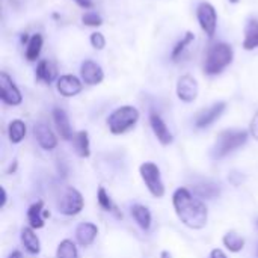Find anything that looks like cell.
Here are the masks:
<instances>
[{
    "instance_id": "1",
    "label": "cell",
    "mask_w": 258,
    "mask_h": 258,
    "mask_svg": "<svg viewBox=\"0 0 258 258\" xmlns=\"http://www.w3.org/2000/svg\"><path fill=\"white\" fill-rule=\"evenodd\" d=\"M172 204L178 219L192 230H201L207 224L209 212L206 204L195 198L186 187H180L174 192Z\"/></svg>"
},
{
    "instance_id": "2",
    "label": "cell",
    "mask_w": 258,
    "mask_h": 258,
    "mask_svg": "<svg viewBox=\"0 0 258 258\" xmlns=\"http://www.w3.org/2000/svg\"><path fill=\"white\" fill-rule=\"evenodd\" d=\"M234 59V50L227 42H218L213 47H210L206 62H204V73L207 76H218L221 74L227 67L231 65Z\"/></svg>"
},
{
    "instance_id": "3",
    "label": "cell",
    "mask_w": 258,
    "mask_h": 258,
    "mask_svg": "<svg viewBox=\"0 0 258 258\" xmlns=\"http://www.w3.org/2000/svg\"><path fill=\"white\" fill-rule=\"evenodd\" d=\"M248 141V132L246 130H224L218 135L216 142L212 148V157L213 159H224L230 153L236 151L237 148L243 147Z\"/></svg>"
},
{
    "instance_id": "4",
    "label": "cell",
    "mask_w": 258,
    "mask_h": 258,
    "mask_svg": "<svg viewBox=\"0 0 258 258\" xmlns=\"http://www.w3.org/2000/svg\"><path fill=\"white\" fill-rule=\"evenodd\" d=\"M139 121V110L133 106H121L107 118V127L112 135H122L133 128Z\"/></svg>"
},
{
    "instance_id": "5",
    "label": "cell",
    "mask_w": 258,
    "mask_h": 258,
    "mask_svg": "<svg viewBox=\"0 0 258 258\" xmlns=\"http://www.w3.org/2000/svg\"><path fill=\"white\" fill-rule=\"evenodd\" d=\"M139 174H141V178L144 180L147 189L150 190V194L153 197L162 198L165 195V184L162 181L160 169L156 163H153V162L142 163L139 168Z\"/></svg>"
},
{
    "instance_id": "6",
    "label": "cell",
    "mask_w": 258,
    "mask_h": 258,
    "mask_svg": "<svg viewBox=\"0 0 258 258\" xmlns=\"http://www.w3.org/2000/svg\"><path fill=\"white\" fill-rule=\"evenodd\" d=\"M197 20L203 32L209 38H213L218 29V14L215 6L209 2H201L197 6Z\"/></svg>"
},
{
    "instance_id": "7",
    "label": "cell",
    "mask_w": 258,
    "mask_h": 258,
    "mask_svg": "<svg viewBox=\"0 0 258 258\" xmlns=\"http://www.w3.org/2000/svg\"><path fill=\"white\" fill-rule=\"evenodd\" d=\"M85 201L82 194L74 187H67L57 203V209L65 216H74L79 215L83 210Z\"/></svg>"
},
{
    "instance_id": "8",
    "label": "cell",
    "mask_w": 258,
    "mask_h": 258,
    "mask_svg": "<svg viewBox=\"0 0 258 258\" xmlns=\"http://www.w3.org/2000/svg\"><path fill=\"white\" fill-rule=\"evenodd\" d=\"M0 98L8 106H18L23 101V95L18 86L5 71L0 73Z\"/></svg>"
},
{
    "instance_id": "9",
    "label": "cell",
    "mask_w": 258,
    "mask_h": 258,
    "mask_svg": "<svg viewBox=\"0 0 258 258\" xmlns=\"http://www.w3.org/2000/svg\"><path fill=\"white\" fill-rule=\"evenodd\" d=\"M225 109H227V103L225 101H218V103H213L212 106L203 109L195 116V127L197 128L210 127L216 119L221 118V115L225 112Z\"/></svg>"
},
{
    "instance_id": "10",
    "label": "cell",
    "mask_w": 258,
    "mask_h": 258,
    "mask_svg": "<svg viewBox=\"0 0 258 258\" xmlns=\"http://www.w3.org/2000/svg\"><path fill=\"white\" fill-rule=\"evenodd\" d=\"M198 92H200L198 82L192 76L184 74V76L178 77V80H177V97L181 101H184V103L195 101L198 97Z\"/></svg>"
},
{
    "instance_id": "11",
    "label": "cell",
    "mask_w": 258,
    "mask_h": 258,
    "mask_svg": "<svg viewBox=\"0 0 258 258\" xmlns=\"http://www.w3.org/2000/svg\"><path fill=\"white\" fill-rule=\"evenodd\" d=\"M80 76H82V80L89 85V86H94V85H100L104 79V73H103V68L91 60V59H86L85 62H82L80 65Z\"/></svg>"
},
{
    "instance_id": "12",
    "label": "cell",
    "mask_w": 258,
    "mask_h": 258,
    "mask_svg": "<svg viewBox=\"0 0 258 258\" xmlns=\"http://www.w3.org/2000/svg\"><path fill=\"white\" fill-rule=\"evenodd\" d=\"M33 136L38 142V145L42 148V150H54L56 145H57V138L56 135L51 132V128L48 125H45L44 122H38L35 127H33Z\"/></svg>"
},
{
    "instance_id": "13",
    "label": "cell",
    "mask_w": 258,
    "mask_h": 258,
    "mask_svg": "<svg viewBox=\"0 0 258 258\" xmlns=\"http://www.w3.org/2000/svg\"><path fill=\"white\" fill-rule=\"evenodd\" d=\"M56 88H57V92L63 97H76L77 94L82 92L83 83L76 76L65 74L56 80Z\"/></svg>"
},
{
    "instance_id": "14",
    "label": "cell",
    "mask_w": 258,
    "mask_h": 258,
    "mask_svg": "<svg viewBox=\"0 0 258 258\" xmlns=\"http://www.w3.org/2000/svg\"><path fill=\"white\" fill-rule=\"evenodd\" d=\"M150 125L162 145H169L172 142V133L169 132L166 122L162 119V116L159 113H156V112L150 113Z\"/></svg>"
},
{
    "instance_id": "15",
    "label": "cell",
    "mask_w": 258,
    "mask_h": 258,
    "mask_svg": "<svg viewBox=\"0 0 258 258\" xmlns=\"http://www.w3.org/2000/svg\"><path fill=\"white\" fill-rule=\"evenodd\" d=\"M53 121H54V125H56L60 138L65 139V141H71L74 135H73L71 124H70L67 112L63 109H60V107L53 109Z\"/></svg>"
},
{
    "instance_id": "16",
    "label": "cell",
    "mask_w": 258,
    "mask_h": 258,
    "mask_svg": "<svg viewBox=\"0 0 258 258\" xmlns=\"http://www.w3.org/2000/svg\"><path fill=\"white\" fill-rule=\"evenodd\" d=\"M97 234H98V228L91 222H82L76 228V240L80 246H91L97 239Z\"/></svg>"
},
{
    "instance_id": "17",
    "label": "cell",
    "mask_w": 258,
    "mask_h": 258,
    "mask_svg": "<svg viewBox=\"0 0 258 258\" xmlns=\"http://www.w3.org/2000/svg\"><path fill=\"white\" fill-rule=\"evenodd\" d=\"M35 76H36V80H39V82H42L45 85H50L57 79V68H56V65L53 62H50L47 59H42L36 65Z\"/></svg>"
},
{
    "instance_id": "18",
    "label": "cell",
    "mask_w": 258,
    "mask_h": 258,
    "mask_svg": "<svg viewBox=\"0 0 258 258\" xmlns=\"http://www.w3.org/2000/svg\"><path fill=\"white\" fill-rule=\"evenodd\" d=\"M50 216L48 212L44 210V203L42 201H36L35 204H32L27 210V221L30 224V228H42L45 225V218Z\"/></svg>"
},
{
    "instance_id": "19",
    "label": "cell",
    "mask_w": 258,
    "mask_h": 258,
    "mask_svg": "<svg viewBox=\"0 0 258 258\" xmlns=\"http://www.w3.org/2000/svg\"><path fill=\"white\" fill-rule=\"evenodd\" d=\"M243 48L246 51L258 48V20L251 18L245 26V38H243Z\"/></svg>"
},
{
    "instance_id": "20",
    "label": "cell",
    "mask_w": 258,
    "mask_h": 258,
    "mask_svg": "<svg viewBox=\"0 0 258 258\" xmlns=\"http://www.w3.org/2000/svg\"><path fill=\"white\" fill-rule=\"evenodd\" d=\"M21 243H23L24 249L32 255H36L41 251V243H39V239L35 234L33 228H23L21 230Z\"/></svg>"
},
{
    "instance_id": "21",
    "label": "cell",
    "mask_w": 258,
    "mask_h": 258,
    "mask_svg": "<svg viewBox=\"0 0 258 258\" xmlns=\"http://www.w3.org/2000/svg\"><path fill=\"white\" fill-rule=\"evenodd\" d=\"M73 145H74V150H76V153L80 156V157H83V159H86V157H89L91 156V147H89V135H88V132L86 130H80V132H77L74 136H73Z\"/></svg>"
},
{
    "instance_id": "22",
    "label": "cell",
    "mask_w": 258,
    "mask_h": 258,
    "mask_svg": "<svg viewBox=\"0 0 258 258\" xmlns=\"http://www.w3.org/2000/svg\"><path fill=\"white\" fill-rule=\"evenodd\" d=\"M194 192L198 198H206V200H212L216 198L221 194V187L219 184L213 183V181H201L198 184L194 186Z\"/></svg>"
},
{
    "instance_id": "23",
    "label": "cell",
    "mask_w": 258,
    "mask_h": 258,
    "mask_svg": "<svg viewBox=\"0 0 258 258\" xmlns=\"http://www.w3.org/2000/svg\"><path fill=\"white\" fill-rule=\"evenodd\" d=\"M132 216L142 230H145V231L150 230L153 218H151V212L145 206H141V204L133 206L132 207Z\"/></svg>"
},
{
    "instance_id": "24",
    "label": "cell",
    "mask_w": 258,
    "mask_h": 258,
    "mask_svg": "<svg viewBox=\"0 0 258 258\" xmlns=\"http://www.w3.org/2000/svg\"><path fill=\"white\" fill-rule=\"evenodd\" d=\"M42 42H44V39L39 33H35L30 36L27 47H26V59L29 62H35L39 57L41 50H42Z\"/></svg>"
},
{
    "instance_id": "25",
    "label": "cell",
    "mask_w": 258,
    "mask_h": 258,
    "mask_svg": "<svg viewBox=\"0 0 258 258\" xmlns=\"http://www.w3.org/2000/svg\"><path fill=\"white\" fill-rule=\"evenodd\" d=\"M194 41H195V33L190 32V30H187V32L184 33V36L175 44V47H174L172 51H171V59H172V62H178V60L181 59L184 50H186Z\"/></svg>"
},
{
    "instance_id": "26",
    "label": "cell",
    "mask_w": 258,
    "mask_h": 258,
    "mask_svg": "<svg viewBox=\"0 0 258 258\" xmlns=\"http://www.w3.org/2000/svg\"><path fill=\"white\" fill-rule=\"evenodd\" d=\"M8 136L12 144H20L26 136V124L21 119H14L9 122Z\"/></svg>"
},
{
    "instance_id": "27",
    "label": "cell",
    "mask_w": 258,
    "mask_h": 258,
    "mask_svg": "<svg viewBox=\"0 0 258 258\" xmlns=\"http://www.w3.org/2000/svg\"><path fill=\"white\" fill-rule=\"evenodd\" d=\"M97 201H98V204H100V207L103 210L113 213L116 218H122V215L118 212V207L115 206V203L112 201V198L109 197V194L104 190V187H100L98 189V192H97Z\"/></svg>"
},
{
    "instance_id": "28",
    "label": "cell",
    "mask_w": 258,
    "mask_h": 258,
    "mask_svg": "<svg viewBox=\"0 0 258 258\" xmlns=\"http://www.w3.org/2000/svg\"><path fill=\"white\" fill-rule=\"evenodd\" d=\"M224 245L227 246V249H230L231 252H240L245 248V239L237 234L236 231H230L224 236L222 239Z\"/></svg>"
},
{
    "instance_id": "29",
    "label": "cell",
    "mask_w": 258,
    "mask_h": 258,
    "mask_svg": "<svg viewBox=\"0 0 258 258\" xmlns=\"http://www.w3.org/2000/svg\"><path fill=\"white\" fill-rule=\"evenodd\" d=\"M56 258H79L77 246L74 245V242L68 239L62 240L56 249Z\"/></svg>"
},
{
    "instance_id": "30",
    "label": "cell",
    "mask_w": 258,
    "mask_h": 258,
    "mask_svg": "<svg viewBox=\"0 0 258 258\" xmlns=\"http://www.w3.org/2000/svg\"><path fill=\"white\" fill-rule=\"evenodd\" d=\"M82 23H83L85 26H89V27H98V26L103 24V18H101L97 12L89 11V12H85V14L82 15Z\"/></svg>"
},
{
    "instance_id": "31",
    "label": "cell",
    "mask_w": 258,
    "mask_h": 258,
    "mask_svg": "<svg viewBox=\"0 0 258 258\" xmlns=\"http://www.w3.org/2000/svg\"><path fill=\"white\" fill-rule=\"evenodd\" d=\"M89 41H91V45H92L95 50H103V48L106 47V38H104V35L100 33V32H94V33L91 35Z\"/></svg>"
},
{
    "instance_id": "32",
    "label": "cell",
    "mask_w": 258,
    "mask_h": 258,
    "mask_svg": "<svg viewBox=\"0 0 258 258\" xmlns=\"http://www.w3.org/2000/svg\"><path fill=\"white\" fill-rule=\"evenodd\" d=\"M249 133H251V136L258 141V110L257 113L252 116V119H251V124H249Z\"/></svg>"
},
{
    "instance_id": "33",
    "label": "cell",
    "mask_w": 258,
    "mask_h": 258,
    "mask_svg": "<svg viewBox=\"0 0 258 258\" xmlns=\"http://www.w3.org/2000/svg\"><path fill=\"white\" fill-rule=\"evenodd\" d=\"M80 8H83V9H91L92 6H94V3H92V0H74Z\"/></svg>"
},
{
    "instance_id": "34",
    "label": "cell",
    "mask_w": 258,
    "mask_h": 258,
    "mask_svg": "<svg viewBox=\"0 0 258 258\" xmlns=\"http://www.w3.org/2000/svg\"><path fill=\"white\" fill-rule=\"evenodd\" d=\"M212 258H227L225 252L222 249H213L212 251Z\"/></svg>"
},
{
    "instance_id": "35",
    "label": "cell",
    "mask_w": 258,
    "mask_h": 258,
    "mask_svg": "<svg viewBox=\"0 0 258 258\" xmlns=\"http://www.w3.org/2000/svg\"><path fill=\"white\" fill-rule=\"evenodd\" d=\"M6 201H8V195H6V190H5V187H2V203H0V209H5V206H6Z\"/></svg>"
},
{
    "instance_id": "36",
    "label": "cell",
    "mask_w": 258,
    "mask_h": 258,
    "mask_svg": "<svg viewBox=\"0 0 258 258\" xmlns=\"http://www.w3.org/2000/svg\"><path fill=\"white\" fill-rule=\"evenodd\" d=\"M8 258H21V252H20V251H14V252L9 254V257Z\"/></svg>"
},
{
    "instance_id": "37",
    "label": "cell",
    "mask_w": 258,
    "mask_h": 258,
    "mask_svg": "<svg viewBox=\"0 0 258 258\" xmlns=\"http://www.w3.org/2000/svg\"><path fill=\"white\" fill-rule=\"evenodd\" d=\"M160 258H172V255H171V252H169V251H162Z\"/></svg>"
},
{
    "instance_id": "38",
    "label": "cell",
    "mask_w": 258,
    "mask_h": 258,
    "mask_svg": "<svg viewBox=\"0 0 258 258\" xmlns=\"http://www.w3.org/2000/svg\"><path fill=\"white\" fill-rule=\"evenodd\" d=\"M230 3H239V0H230Z\"/></svg>"
},
{
    "instance_id": "39",
    "label": "cell",
    "mask_w": 258,
    "mask_h": 258,
    "mask_svg": "<svg viewBox=\"0 0 258 258\" xmlns=\"http://www.w3.org/2000/svg\"><path fill=\"white\" fill-rule=\"evenodd\" d=\"M257 258H258V246H257Z\"/></svg>"
},
{
    "instance_id": "40",
    "label": "cell",
    "mask_w": 258,
    "mask_h": 258,
    "mask_svg": "<svg viewBox=\"0 0 258 258\" xmlns=\"http://www.w3.org/2000/svg\"><path fill=\"white\" fill-rule=\"evenodd\" d=\"M257 225H258V222H257Z\"/></svg>"
}]
</instances>
